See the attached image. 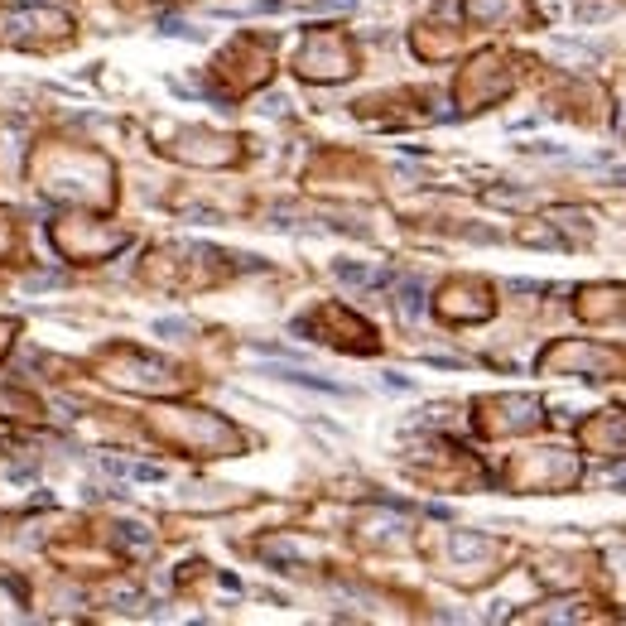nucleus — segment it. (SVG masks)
I'll return each instance as SVG.
<instances>
[{
  "instance_id": "f257e3e1",
  "label": "nucleus",
  "mask_w": 626,
  "mask_h": 626,
  "mask_svg": "<svg viewBox=\"0 0 626 626\" xmlns=\"http://www.w3.org/2000/svg\"><path fill=\"white\" fill-rule=\"evenodd\" d=\"M285 381L309 386V391H323V395H347V386H337V381H318V376H309V371H285Z\"/></svg>"
},
{
  "instance_id": "f03ea898",
  "label": "nucleus",
  "mask_w": 626,
  "mask_h": 626,
  "mask_svg": "<svg viewBox=\"0 0 626 626\" xmlns=\"http://www.w3.org/2000/svg\"><path fill=\"white\" fill-rule=\"evenodd\" d=\"M419 309H424V299H419V285H415V280H405V289H400V313H405V318H415Z\"/></svg>"
},
{
  "instance_id": "7ed1b4c3",
  "label": "nucleus",
  "mask_w": 626,
  "mask_h": 626,
  "mask_svg": "<svg viewBox=\"0 0 626 626\" xmlns=\"http://www.w3.org/2000/svg\"><path fill=\"white\" fill-rule=\"evenodd\" d=\"M337 275H342V280H352V285H371V280H376L371 270H357V265H337Z\"/></svg>"
}]
</instances>
